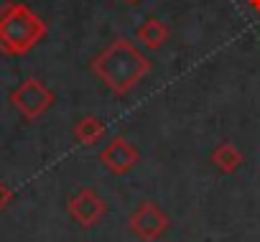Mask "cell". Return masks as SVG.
I'll list each match as a JSON object with an SVG mask.
<instances>
[{
    "mask_svg": "<svg viewBox=\"0 0 260 242\" xmlns=\"http://www.w3.org/2000/svg\"><path fill=\"white\" fill-rule=\"evenodd\" d=\"M151 69H153V61L127 36L112 39L89 61V72L117 97L130 94Z\"/></svg>",
    "mask_w": 260,
    "mask_h": 242,
    "instance_id": "obj_1",
    "label": "cell"
},
{
    "mask_svg": "<svg viewBox=\"0 0 260 242\" xmlns=\"http://www.w3.org/2000/svg\"><path fill=\"white\" fill-rule=\"evenodd\" d=\"M242 163H245V156H242V151H237L235 143L224 141V143H217L212 148V166L219 174H227V176L230 174H237L242 168Z\"/></svg>",
    "mask_w": 260,
    "mask_h": 242,
    "instance_id": "obj_9",
    "label": "cell"
},
{
    "mask_svg": "<svg viewBox=\"0 0 260 242\" xmlns=\"http://www.w3.org/2000/svg\"><path fill=\"white\" fill-rule=\"evenodd\" d=\"M8 99L23 115V120H36L46 110H51V105L56 102V94L51 92V87H46V82H41L36 77H28L11 92Z\"/></svg>",
    "mask_w": 260,
    "mask_h": 242,
    "instance_id": "obj_3",
    "label": "cell"
},
{
    "mask_svg": "<svg viewBox=\"0 0 260 242\" xmlns=\"http://www.w3.org/2000/svg\"><path fill=\"white\" fill-rule=\"evenodd\" d=\"M100 163L112 176H125L141 163V151L130 143L125 135H112L105 148L100 151Z\"/></svg>",
    "mask_w": 260,
    "mask_h": 242,
    "instance_id": "obj_6",
    "label": "cell"
},
{
    "mask_svg": "<svg viewBox=\"0 0 260 242\" xmlns=\"http://www.w3.org/2000/svg\"><path fill=\"white\" fill-rule=\"evenodd\" d=\"M13 189L6 184V181H0V212H6L8 206H11V201H13Z\"/></svg>",
    "mask_w": 260,
    "mask_h": 242,
    "instance_id": "obj_10",
    "label": "cell"
},
{
    "mask_svg": "<svg viewBox=\"0 0 260 242\" xmlns=\"http://www.w3.org/2000/svg\"><path fill=\"white\" fill-rule=\"evenodd\" d=\"M247 6H250V8H252V11L260 16V0H247Z\"/></svg>",
    "mask_w": 260,
    "mask_h": 242,
    "instance_id": "obj_11",
    "label": "cell"
},
{
    "mask_svg": "<svg viewBox=\"0 0 260 242\" xmlns=\"http://www.w3.org/2000/svg\"><path fill=\"white\" fill-rule=\"evenodd\" d=\"M105 133H107L105 123H102L97 115H92V112L77 117L74 125H72V135H74V141L79 146H97L105 138Z\"/></svg>",
    "mask_w": 260,
    "mask_h": 242,
    "instance_id": "obj_7",
    "label": "cell"
},
{
    "mask_svg": "<svg viewBox=\"0 0 260 242\" xmlns=\"http://www.w3.org/2000/svg\"><path fill=\"white\" fill-rule=\"evenodd\" d=\"M136 41L146 49V51H158L166 41H169V26L161 18H146L138 28H136Z\"/></svg>",
    "mask_w": 260,
    "mask_h": 242,
    "instance_id": "obj_8",
    "label": "cell"
},
{
    "mask_svg": "<svg viewBox=\"0 0 260 242\" xmlns=\"http://www.w3.org/2000/svg\"><path fill=\"white\" fill-rule=\"evenodd\" d=\"M67 214L74 224H79L82 229H89L100 224V219L107 214V204L94 189L82 186L67 199Z\"/></svg>",
    "mask_w": 260,
    "mask_h": 242,
    "instance_id": "obj_5",
    "label": "cell"
},
{
    "mask_svg": "<svg viewBox=\"0 0 260 242\" xmlns=\"http://www.w3.org/2000/svg\"><path fill=\"white\" fill-rule=\"evenodd\" d=\"M46 21L39 13H34L26 3L0 6V54L26 56L46 39Z\"/></svg>",
    "mask_w": 260,
    "mask_h": 242,
    "instance_id": "obj_2",
    "label": "cell"
},
{
    "mask_svg": "<svg viewBox=\"0 0 260 242\" xmlns=\"http://www.w3.org/2000/svg\"><path fill=\"white\" fill-rule=\"evenodd\" d=\"M169 227H171L169 214L153 201H141L127 217L130 234L141 242H158L161 237H166Z\"/></svg>",
    "mask_w": 260,
    "mask_h": 242,
    "instance_id": "obj_4",
    "label": "cell"
},
{
    "mask_svg": "<svg viewBox=\"0 0 260 242\" xmlns=\"http://www.w3.org/2000/svg\"><path fill=\"white\" fill-rule=\"evenodd\" d=\"M125 3H138V0H125Z\"/></svg>",
    "mask_w": 260,
    "mask_h": 242,
    "instance_id": "obj_12",
    "label": "cell"
}]
</instances>
